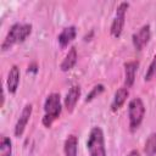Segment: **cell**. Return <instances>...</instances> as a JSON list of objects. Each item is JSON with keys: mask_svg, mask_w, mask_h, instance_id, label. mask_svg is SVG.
I'll list each match as a JSON object with an SVG mask.
<instances>
[{"mask_svg": "<svg viewBox=\"0 0 156 156\" xmlns=\"http://www.w3.org/2000/svg\"><path fill=\"white\" fill-rule=\"evenodd\" d=\"M30 116H32V105L27 104L23 107V110H22V112H21V115H20V117H18L16 124H15V130L13 132H15L16 136H21L23 134V132L26 129V126L29 122Z\"/></svg>", "mask_w": 156, "mask_h": 156, "instance_id": "7", "label": "cell"}, {"mask_svg": "<svg viewBox=\"0 0 156 156\" xmlns=\"http://www.w3.org/2000/svg\"><path fill=\"white\" fill-rule=\"evenodd\" d=\"M76 35H77V29H76V27H74V26H68V27H66V28H63V29L61 30V33H60L58 37H57V40H58L60 45H61L62 48H65V46H67V45L76 38Z\"/></svg>", "mask_w": 156, "mask_h": 156, "instance_id": "11", "label": "cell"}, {"mask_svg": "<svg viewBox=\"0 0 156 156\" xmlns=\"http://www.w3.org/2000/svg\"><path fill=\"white\" fill-rule=\"evenodd\" d=\"M29 71H33V72L35 73V72H37V65H35V63H32V65L28 67V72H29Z\"/></svg>", "mask_w": 156, "mask_h": 156, "instance_id": "20", "label": "cell"}, {"mask_svg": "<svg viewBox=\"0 0 156 156\" xmlns=\"http://www.w3.org/2000/svg\"><path fill=\"white\" fill-rule=\"evenodd\" d=\"M18 84H20V68H18V66L13 65L10 68V72L7 76V90H9V93H11V94L16 93Z\"/></svg>", "mask_w": 156, "mask_h": 156, "instance_id": "10", "label": "cell"}, {"mask_svg": "<svg viewBox=\"0 0 156 156\" xmlns=\"http://www.w3.org/2000/svg\"><path fill=\"white\" fill-rule=\"evenodd\" d=\"M145 115V106L140 98H134L128 104V117L130 130H135L143 122Z\"/></svg>", "mask_w": 156, "mask_h": 156, "instance_id": "4", "label": "cell"}, {"mask_svg": "<svg viewBox=\"0 0 156 156\" xmlns=\"http://www.w3.org/2000/svg\"><path fill=\"white\" fill-rule=\"evenodd\" d=\"M127 156H140V154H139V151H138V150H132Z\"/></svg>", "mask_w": 156, "mask_h": 156, "instance_id": "19", "label": "cell"}, {"mask_svg": "<svg viewBox=\"0 0 156 156\" xmlns=\"http://www.w3.org/2000/svg\"><path fill=\"white\" fill-rule=\"evenodd\" d=\"M152 79H156V55L154 56L146 73H145V80L146 82H150Z\"/></svg>", "mask_w": 156, "mask_h": 156, "instance_id": "17", "label": "cell"}, {"mask_svg": "<svg viewBox=\"0 0 156 156\" xmlns=\"http://www.w3.org/2000/svg\"><path fill=\"white\" fill-rule=\"evenodd\" d=\"M12 154V143L10 138L1 136L0 141V156H11Z\"/></svg>", "mask_w": 156, "mask_h": 156, "instance_id": "16", "label": "cell"}, {"mask_svg": "<svg viewBox=\"0 0 156 156\" xmlns=\"http://www.w3.org/2000/svg\"><path fill=\"white\" fill-rule=\"evenodd\" d=\"M77 58H78V55H77V49L76 46H71V49L68 50V52L66 54L65 58L62 60L61 62V71L66 72V71H69L73 68V66L77 63Z\"/></svg>", "mask_w": 156, "mask_h": 156, "instance_id": "12", "label": "cell"}, {"mask_svg": "<svg viewBox=\"0 0 156 156\" xmlns=\"http://www.w3.org/2000/svg\"><path fill=\"white\" fill-rule=\"evenodd\" d=\"M104 90H105V87H104L102 84H98V85H95V87L88 93V95H87V98H85V102H89V101H91L93 99L98 98V95H100Z\"/></svg>", "mask_w": 156, "mask_h": 156, "instance_id": "18", "label": "cell"}, {"mask_svg": "<svg viewBox=\"0 0 156 156\" xmlns=\"http://www.w3.org/2000/svg\"><path fill=\"white\" fill-rule=\"evenodd\" d=\"M128 7H129V4L123 1L116 9V15H115V18L111 24V34L115 38H118L122 34V29H123L124 20H126V12H127Z\"/></svg>", "mask_w": 156, "mask_h": 156, "instance_id": "5", "label": "cell"}, {"mask_svg": "<svg viewBox=\"0 0 156 156\" xmlns=\"http://www.w3.org/2000/svg\"><path fill=\"white\" fill-rule=\"evenodd\" d=\"M77 150H78V138L74 134H71L67 136L63 144L65 156H77Z\"/></svg>", "mask_w": 156, "mask_h": 156, "instance_id": "14", "label": "cell"}, {"mask_svg": "<svg viewBox=\"0 0 156 156\" xmlns=\"http://www.w3.org/2000/svg\"><path fill=\"white\" fill-rule=\"evenodd\" d=\"M144 152L146 156H155L156 155V132L151 133L149 138L145 141L144 145Z\"/></svg>", "mask_w": 156, "mask_h": 156, "instance_id": "15", "label": "cell"}, {"mask_svg": "<svg viewBox=\"0 0 156 156\" xmlns=\"http://www.w3.org/2000/svg\"><path fill=\"white\" fill-rule=\"evenodd\" d=\"M128 88L123 87V88H119L116 90L115 95H113V100L111 102V110L112 111H117L122 107V105L126 102L127 98H128Z\"/></svg>", "mask_w": 156, "mask_h": 156, "instance_id": "13", "label": "cell"}, {"mask_svg": "<svg viewBox=\"0 0 156 156\" xmlns=\"http://www.w3.org/2000/svg\"><path fill=\"white\" fill-rule=\"evenodd\" d=\"M138 67H139L138 61H128L124 63V85H126V88H130L134 84Z\"/></svg>", "mask_w": 156, "mask_h": 156, "instance_id": "8", "label": "cell"}, {"mask_svg": "<svg viewBox=\"0 0 156 156\" xmlns=\"http://www.w3.org/2000/svg\"><path fill=\"white\" fill-rule=\"evenodd\" d=\"M61 96L58 93H51L50 95H48L45 102H44V111L45 115L43 117V124L45 127H51L52 122L58 118L60 113H61Z\"/></svg>", "mask_w": 156, "mask_h": 156, "instance_id": "2", "label": "cell"}, {"mask_svg": "<svg viewBox=\"0 0 156 156\" xmlns=\"http://www.w3.org/2000/svg\"><path fill=\"white\" fill-rule=\"evenodd\" d=\"M32 33V24L29 23H15L10 27L2 44H1V50L5 51L10 49L13 44L22 43L26 40V38Z\"/></svg>", "mask_w": 156, "mask_h": 156, "instance_id": "1", "label": "cell"}, {"mask_svg": "<svg viewBox=\"0 0 156 156\" xmlns=\"http://www.w3.org/2000/svg\"><path fill=\"white\" fill-rule=\"evenodd\" d=\"M79 96H80V87L79 85L71 87L66 94V98H65V107L67 108L68 112H72L74 110Z\"/></svg>", "mask_w": 156, "mask_h": 156, "instance_id": "9", "label": "cell"}, {"mask_svg": "<svg viewBox=\"0 0 156 156\" xmlns=\"http://www.w3.org/2000/svg\"><path fill=\"white\" fill-rule=\"evenodd\" d=\"M151 38V30H150V26L149 24H144L138 32L133 33L132 35V40H133V45L134 48L140 51L150 40Z\"/></svg>", "mask_w": 156, "mask_h": 156, "instance_id": "6", "label": "cell"}, {"mask_svg": "<svg viewBox=\"0 0 156 156\" xmlns=\"http://www.w3.org/2000/svg\"><path fill=\"white\" fill-rule=\"evenodd\" d=\"M87 149L90 156H106L104 133L100 127L91 128L87 140Z\"/></svg>", "mask_w": 156, "mask_h": 156, "instance_id": "3", "label": "cell"}]
</instances>
